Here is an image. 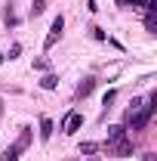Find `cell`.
<instances>
[{
  "instance_id": "cell-1",
  "label": "cell",
  "mask_w": 157,
  "mask_h": 161,
  "mask_svg": "<svg viewBox=\"0 0 157 161\" xmlns=\"http://www.w3.org/2000/svg\"><path fill=\"white\" fill-rule=\"evenodd\" d=\"M28 146H31V127H22V136L13 142V146L3 152V155H0V161H19V155L28 149Z\"/></svg>"
},
{
  "instance_id": "cell-4",
  "label": "cell",
  "mask_w": 157,
  "mask_h": 161,
  "mask_svg": "<svg viewBox=\"0 0 157 161\" xmlns=\"http://www.w3.org/2000/svg\"><path fill=\"white\" fill-rule=\"evenodd\" d=\"M62 28H65V19H62V16H56V19H53V25H49V34H46V40H43V47H46V50H49V47L62 37Z\"/></svg>"
},
{
  "instance_id": "cell-18",
  "label": "cell",
  "mask_w": 157,
  "mask_h": 161,
  "mask_svg": "<svg viewBox=\"0 0 157 161\" xmlns=\"http://www.w3.org/2000/svg\"><path fill=\"white\" fill-rule=\"evenodd\" d=\"M3 59H6V56H3V53H0V65H3Z\"/></svg>"
},
{
  "instance_id": "cell-5",
  "label": "cell",
  "mask_w": 157,
  "mask_h": 161,
  "mask_svg": "<svg viewBox=\"0 0 157 161\" xmlns=\"http://www.w3.org/2000/svg\"><path fill=\"white\" fill-rule=\"evenodd\" d=\"M93 90H96V78H83V84L77 87V99H86Z\"/></svg>"
},
{
  "instance_id": "cell-7",
  "label": "cell",
  "mask_w": 157,
  "mask_h": 161,
  "mask_svg": "<svg viewBox=\"0 0 157 161\" xmlns=\"http://www.w3.org/2000/svg\"><path fill=\"white\" fill-rule=\"evenodd\" d=\"M3 22H6V25H9V28H16V25H19V16H16V9H13V6H9V3H6V6H3Z\"/></svg>"
},
{
  "instance_id": "cell-6",
  "label": "cell",
  "mask_w": 157,
  "mask_h": 161,
  "mask_svg": "<svg viewBox=\"0 0 157 161\" xmlns=\"http://www.w3.org/2000/svg\"><path fill=\"white\" fill-rule=\"evenodd\" d=\"M117 140H126V127H123V124L108 127V142H117Z\"/></svg>"
},
{
  "instance_id": "cell-11",
  "label": "cell",
  "mask_w": 157,
  "mask_h": 161,
  "mask_svg": "<svg viewBox=\"0 0 157 161\" xmlns=\"http://www.w3.org/2000/svg\"><path fill=\"white\" fill-rule=\"evenodd\" d=\"M145 28H148V34H157V19H154V13H148V19H145Z\"/></svg>"
},
{
  "instance_id": "cell-14",
  "label": "cell",
  "mask_w": 157,
  "mask_h": 161,
  "mask_svg": "<svg viewBox=\"0 0 157 161\" xmlns=\"http://www.w3.org/2000/svg\"><path fill=\"white\" fill-rule=\"evenodd\" d=\"M19 53H22V43H13V47H9V53H3V56H9V59H16Z\"/></svg>"
},
{
  "instance_id": "cell-2",
  "label": "cell",
  "mask_w": 157,
  "mask_h": 161,
  "mask_svg": "<svg viewBox=\"0 0 157 161\" xmlns=\"http://www.w3.org/2000/svg\"><path fill=\"white\" fill-rule=\"evenodd\" d=\"M105 152L117 155V158H126V155H133V140L126 136V140H117V142H105Z\"/></svg>"
},
{
  "instance_id": "cell-16",
  "label": "cell",
  "mask_w": 157,
  "mask_h": 161,
  "mask_svg": "<svg viewBox=\"0 0 157 161\" xmlns=\"http://www.w3.org/2000/svg\"><path fill=\"white\" fill-rule=\"evenodd\" d=\"M34 68L37 71H46V59H34Z\"/></svg>"
},
{
  "instance_id": "cell-8",
  "label": "cell",
  "mask_w": 157,
  "mask_h": 161,
  "mask_svg": "<svg viewBox=\"0 0 157 161\" xmlns=\"http://www.w3.org/2000/svg\"><path fill=\"white\" fill-rule=\"evenodd\" d=\"M49 136H53V121L40 118V140H49Z\"/></svg>"
},
{
  "instance_id": "cell-17",
  "label": "cell",
  "mask_w": 157,
  "mask_h": 161,
  "mask_svg": "<svg viewBox=\"0 0 157 161\" xmlns=\"http://www.w3.org/2000/svg\"><path fill=\"white\" fill-rule=\"evenodd\" d=\"M120 6H133V0H117Z\"/></svg>"
},
{
  "instance_id": "cell-15",
  "label": "cell",
  "mask_w": 157,
  "mask_h": 161,
  "mask_svg": "<svg viewBox=\"0 0 157 161\" xmlns=\"http://www.w3.org/2000/svg\"><path fill=\"white\" fill-rule=\"evenodd\" d=\"M89 34H93L96 40H108V37H105V31H102V28H89Z\"/></svg>"
},
{
  "instance_id": "cell-9",
  "label": "cell",
  "mask_w": 157,
  "mask_h": 161,
  "mask_svg": "<svg viewBox=\"0 0 157 161\" xmlns=\"http://www.w3.org/2000/svg\"><path fill=\"white\" fill-rule=\"evenodd\" d=\"M56 84H59L56 75H43V80H40V87H43V90H56Z\"/></svg>"
},
{
  "instance_id": "cell-12",
  "label": "cell",
  "mask_w": 157,
  "mask_h": 161,
  "mask_svg": "<svg viewBox=\"0 0 157 161\" xmlns=\"http://www.w3.org/2000/svg\"><path fill=\"white\" fill-rule=\"evenodd\" d=\"M96 149H99L96 142H80V155H93Z\"/></svg>"
},
{
  "instance_id": "cell-10",
  "label": "cell",
  "mask_w": 157,
  "mask_h": 161,
  "mask_svg": "<svg viewBox=\"0 0 157 161\" xmlns=\"http://www.w3.org/2000/svg\"><path fill=\"white\" fill-rule=\"evenodd\" d=\"M43 9H46V0H34L31 3V16H43Z\"/></svg>"
},
{
  "instance_id": "cell-13",
  "label": "cell",
  "mask_w": 157,
  "mask_h": 161,
  "mask_svg": "<svg viewBox=\"0 0 157 161\" xmlns=\"http://www.w3.org/2000/svg\"><path fill=\"white\" fill-rule=\"evenodd\" d=\"M117 99V90H108V93H105V99H102V105H105V108H111V102Z\"/></svg>"
},
{
  "instance_id": "cell-3",
  "label": "cell",
  "mask_w": 157,
  "mask_h": 161,
  "mask_svg": "<svg viewBox=\"0 0 157 161\" xmlns=\"http://www.w3.org/2000/svg\"><path fill=\"white\" fill-rule=\"evenodd\" d=\"M80 127H83V115H80V112H68V115H65V121H62V133H68V136H71V133H77Z\"/></svg>"
}]
</instances>
